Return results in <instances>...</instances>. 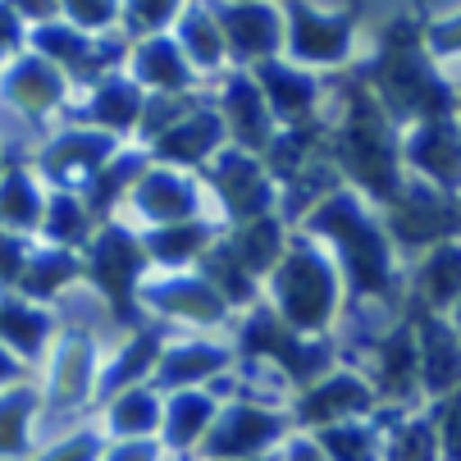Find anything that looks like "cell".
I'll list each match as a JSON object with an SVG mask.
<instances>
[{"label": "cell", "instance_id": "obj_3", "mask_svg": "<svg viewBox=\"0 0 461 461\" xmlns=\"http://www.w3.org/2000/svg\"><path fill=\"white\" fill-rule=\"evenodd\" d=\"M279 288H284V306H288L293 320H302V324H315V320L329 311V279H324V270L315 266L311 256H293V260H288Z\"/></svg>", "mask_w": 461, "mask_h": 461}, {"label": "cell", "instance_id": "obj_11", "mask_svg": "<svg viewBox=\"0 0 461 461\" xmlns=\"http://www.w3.org/2000/svg\"><path fill=\"white\" fill-rule=\"evenodd\" d=\"M138 202H142L147 215L174 220V215H183V211L192 206V196H187V183L165 178V174H151V178H142V187H138Z\"/></svg>", "mask_w": 461, "mask_h": 461}, {"label": "cell", "instance_id": "obj_13", "mask_svg": "<svg viewBox=\"0 0 461 461\" xmlns=\"http://www.w3.org/2000/svg\"><path fill=\"white\" fill-rule=\"evenodd\" d=\"M425 379L429 388H447L461 375V348H452L447 329H425Z\"/></svg>", "mask_w": 461, "mask_h": 461}, {"label": "cell", "instance_id": "obj_26", "mask_svg": "<svg viewBox=\"0 0 461 461\" xmlns=\"http://www.w3.org/2000/svg\"><path fill=\"white\" fill-rule=\"evenodd\" d=\"M23 46V19L14 5H0V59H14Z\"/></svg>", "mask_w": 461, "mask_h": 461}, {"label": "cell", "instance_id": "obj_9", "mask_svg": "<svg viewBox=\"0 0 461 461\" xmlns=\"http://www.w3.org/2000/svg\"><path fill=\"white\" fill-rule=\"evenodd\" d=\"M138 266H142V260H138V247H133V238H123V233H101L92 270H96V279H101L110 293H123V279L133 275Z\"/></svg>", "mask_w": 461, "mask_h": 461}, {"label": "cell", "instance_id": "obj_8", "mask_svg": "<svg viewBox=\"0 0 461 461\" xmlns=\"http://www.w3.org/2000/svg\"><path fill=\"white\" fill-rule=\"evenodd\" d=\"M78 275V260L69 251H32L28 256V270L19 279V293L28 302H41V297H55L59 284H69Z\"/></svg>", "mask_w": 461, "mask_h": 461}, {"label": "cell", "instance_id": "obj_21", "mask_svg": "<svg viewBox=\"0 0 461 461\" xmlns=\"http://www.w3.org/2000/svg\"><path fill=\"white\" fill-rule=\"evenodd\" d=\"M23 270H28V247H23V238H19V233H5V229H0V284L19 288Z\"/></svg>", "mask_w": 461, "mask_h": 461}, {"label": "cell", "instance_id": "obj_15", "mask_svg": "<svg viewBox=\"0 0 461 461\" xmlns=\"http://www.w3.org/2000/svg\"><path fill=\"white\" fill-rule=\"evenodd\" d=\"M92 114L101 123H133L138 119V92H133V83H101V92L92 101Z\"/></svg>", "mask_w": 461, "mask_h": 461}, {"label": "cell", "instance_id": "obj_12", "mask_svg": "<svg viewBox=\"0 0 461 461\" xmlns=\"http://www.w3.org/2000/svg\"><path fill=\"white\" fill-rule=\"evenodd\" d=\"M343 23L339 19H324V14H306V10H297V50H306V55H320V59H334L339 50H343Z\"/></svg>", "mask_w": 461, "mask_h": 461}, {"label": "cell", "instance_id": "obj_30", "mask_svg": "<svg viewBox=\"0 0 461 461\" xmlns=\"http://www.w3.org/2000/svg\"><path fill=\"white\" fill-rule=\"evenodd\" d=\"M19 384V357L10 348H0V393Z\"/></svg>", "mask_w": 461, "mask_h": 461}, {"label": "cell", "instance_id": "obj_14", "mask_svg": "<svg viewBox=\"0 0 461 461\" xmlns=\"http://www.w3.org/2000/svg\"><path fill=\"white\" fill-rule=\"evenodd\" d=\"M41 229H46L55 242H74V238H83V233H87L83 202H78L74 192H55V196H46V220H41Z\"/></svg>", "mask_w": 461, "mask_h": 461}, {"label": "cell", "instance_id": "obj_1", "mask_svg": "<svg viewBox=\"0 0 461 461\" xmlns=\"http://www.w3.org/2000/svg\"><path fill=\"white\" fill-rule=\"evenodd\" d=\"M64 96V69L50 64L46 55H14L0 74V101L10 110L41 119L46 110H55Z\"/></svg>", "mask_w": 461, "mask_h": 461}, {"label": "cell", "instance_id": "obj_7", "mask_svg": "<svg viewBox=\"0 0 461 461\" xmlns=\"http://www.w3.org/2000/svg\"><path fill=\"white\" fill-rule=\"evenodd\" d=\"M110 142L96 138V133H69V138H59L50 151H46V174L55 183H74V178H87L92 169H101Z\"/></svg>", "mask_w": 461, "mask_h": 461}, {"label": "cell", "instance_id": "obj_18", "mask_svg": "<svg viewBox=\"0 0 461 461\" xmlns=\"http://www.w3.org/2000/svg\"><path fill=\"white\" fill-rule=\"evenodd\" d=\"M224 23L233 28V37H247L242 41V50H260V46H270L275 41V14L270 10H233V14H224Z\"/></svg>", "mask_w": 461, "mask_h": 461}, {"label": "cell", "instance_id": "obj_10", "mask_svg": "<svg viewBox=\"0 0 461 461\" xmlns=\"http://www.w3.org/2000/svg\"><path fill=\"white\" fill-rule=\"evenodd\" d=\"M275 429H279V425H275L270 416H260V411H251V407H238V411L229 416V425L215 434V447H220V452H251V447L266 443Z\"/></svg>", "mask_w": 461, "mask_h": 461}, {"label": "cell", "instance_id": "obj_23", "mask_svg": "<svg viewBox=\"0 0 461 461\" xmlns=\"http://www.w3.org/2000/svg\"><path fill=\"white\" fill-rule=\"evenodd\" d=\"M229 105L238 110V128L247 133V142H260V138H266V119H260L256 92H242V87H233V92H229Z\"/></svg>", "mask_w": 461, "mask_h": 461}, {"label": "cell", "instance_id": "obj_24", "mask_svg": "<svg viewBox=\"0 0 461 461\" xmlns=\"http://www.w3.org/2000/svg\"><path fill=\"white\" fill-rule=\"evenodd\" d=\"M206 416H211V402H202V398H183V402H174V407H169V429H174V438L187 443L192 429H196V420H206Z\"/></svg>", "mask_w": 461, "mask_h": 461}, {"label": "cell", "instance_id": "obj_32", "mask_svg": "<svg viewBox=\"0 0 461 461\" xmlns=\"http://www.w3.org/2000/svg\"><path fill=\"white\" fill-rule=\"evenodd\" d=\"M443 37H447V46H461V23H456L452 32H443Z\"/></svg>", "mask_w": 461, "mask_h": 461}, {"label": "cell", "instance_id": "obj_2", "mask_svg": "<svg viewBox=\"0 0 461 461\" xmlns=\"http://www.w3.org/2000/svg\"><path fill=\"white\" fill-rule=\"evenodd\" d=\"M46 220V196L37 187V178L19 165H10L5 174H0V229L5 233H28Z\"/></svg>", "mask_w": 461, "mask_h": 461}, {"label": "cell", "instance_id": "obj_4", "mask_svg": "<svg viewBox=\"0 0 461 461\" xmlns=\"http://www.w3.org/2000/svg\"><path fill=\"white\" fill-rule=\"evenodd\" d=\"M96 384V361H92V343L87 339H64L55 370H50V402L55 407H74L78 398H87V388Z\"/></svg>", "mask_w": 461, "mask_h": 461}, {"label": "cell", "instance_id": "obj_27", "mask_svg": "<svg viewBox=\"0 0 461 461\" xmlns=\"http://www.w3.org/2000/svg\"><path fill=\"white\" fill-rule=\"evenodd\" d=\"M366 443H370V438H366L361 429H334V434H329V447H334L339 456H352V461H366V456H370Z\"/></svg>", "mask_w": 461, "mask_h": 461}, {"label": "cell", "instance_id": "obj_20", "mask_svg": "<svg viewBox=\"0 0 461 461\" xmlns=\"http://www.w3.org/2000/svg\"><path fill=\"white\" fill-rule=\"evenodd\" d=\"M266 78H270V92H275V101H279V110L284 114H297L306 101H311V83L306 78H297V74H288V69H266Z\"/></svg>", "mask_w": 461, "mask_h": 461}, {"label": "cell", "instance_id": "obj_25", "mask_svg": "<svg viewBox=\"0 0 461 461\" xmlns=\"http://www.w3.org/2000/svg\"><path fill=\"white\" fill-rule=\"evenodd\" d=\"M37 461H96V434H74V438L46 447Z\"/></svg>", "mask_w": 461, "mask_h": 461}, {"label": "cell", "instance_id": "obj_31", "mask_svg": "<svg viewBox=\"0 0 461 461\" xmlns=\"http://www.w3.org/2000/svg\"><path fill=\"white\" fill-rule=\"evenodd\" d=\"M105 461H151V447H147V443H123V447H114Z\"/></svg>", "mask_w": 461, "mask_h": 461}, {"label": "cell", "instance_id": "obj_16", "mask_svg": "<svg viewBox=\"0 0 461 461\" xmlns=\"http://www.w3.org/2000/svg\"><path fill=\"white\" fill-rule=\"evenodd\" d=\"M156 402L147 398V393H123V398L114 402V411H110V425L119 429V434H147L151 425H156Z\"/></svg>", "mask_w": 461, "mask_h": 461}, {"label": "cell", "instance_id": "obj_22", "mask_svg": "<svg viewBox=\"0 0 461 461\" xmlns=\"http://www.w3.org/2000/svg\"><path fill=\"white\" fill-rule=\"evenodd\" d=\"M215 138V128L206 119H196L192 128H178V133L165 138V156H196V151H206Z\"/></svg>", "mask_w": 461, "mask_h": 461}, {"label": "cell", "instance_id": "obj_34", "mask_svg": "<svg viewBox=\"0 0 461 461\" xmlns=\"http://www.w3.org/2000/svg\"><path fill=\"white\" fill-rule=\"evenodd\" d=\"M5 169H10V165H5V156H0V174H5Z\"/></svg>", "mask_w": 461, "mask_h": 461}, {"label": "cell", "instance_id": "obj_19", "mask_svg": "<svg viewBox=\"0 0 461 461\" xmlns=\"http://www.w3.org/2000/svg\"><path fill=\"white\" fill-rule=\"evenodd\" d=\"M142 78L147 83H160V87H183V64L169 50V41H151L142 50Z\"/></svg>", "mask_w": 461, "mask_h": 461}, {"label": "cell", "instance_id": "obj_17", "mask_svg": "<svg viewBox=\"0 0 461 461\" xmlns=\"http://www.w3.org/2000/svg\"><path fill=\"white\" fill-rule=\"evenodd\" d=\"M366 407V388L352 379H339L320 393H311V416H339V411H357Z\"/></svg>", "mask_w": 461, "mask_h": 461}, {"label": "cell", "instance_id": "obj_5", "mask_svg": "<svg viewBox=\"0 0 461 461\" xmlns=\"http://www.w3.org/2000/svg\"><path fill=\"white\" fill-rule=\"evenodd\" d=\"M41 411V393L28 384H14L0 393V461L5 456H23L28 438H32V420Z\"/></svg>", "mask_w": 461, "mask_h": 461}, {"label": "cell", "instance_id": "obj_28", "mask_svg": "<svg viewBox=\"0 0 461 461\" xmlns=\"http://www.w3.org/2000/svg\"><path fill=\"white\" fill-rule=\"evenodd\" d=\"M192 242H202V233H196V229H178V224H169V233H160V238H156L160 256H169V260H178Z\"/></svg>", "mask_w": 461, "mask_h": 461}, {"label": "cell", "instance_id": "obj_33", "mask_svg": "<svg viewBox=\"0 0 461 461\" xmlns=\"http://www.w3.org/2000/svg\"><path fill=\"white\" fill-rule=\"evenodd\" d=\"M293 461H320V456H315L311 447H297V456H293Z\"/></svg>", "mask_w": 461, "mask_h": 461}, {"label": "cell", "instance_id": "obj_6", "mask_svg": "<svg viewBox=\"0 0 461 461\" xmlns=\"http://www.w3.org/2000/svg\"><path fill=\"white\" fill-rule=\"evenodd\" d=\"M50 324L28 297H0V348L14 357H37L46 348Z\"/></svg>", "mask_w": 461, "mask_h": 461}, {"label": "cell", "instance_id": "obj_29", "mask_svg": "<svg viewBox=\"0 0 461 461\" xmlns=\"http://www.w3.org/2000/svg\"><path fill=\"white\" fill-rule=\"evenodd\" d=\"M192 50H196V55H206V59L220 55V46H215V28L202 23V19H192Z\"/></svg>", "mask_w": 461, "mask_h": 461}]
</instances>
